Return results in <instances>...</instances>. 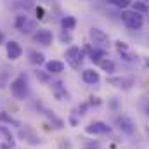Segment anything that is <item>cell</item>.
Returning a JSON list of instances; mask_svg holds the SVG:
<instances>
[{"instance_id":"obj_1","label":"cell","mask_w":149,"mask_h":149,"mask_svg":"<svg viewBox=\"0 0 149 149\" xmlns=\"http://www.w3.org/2000/svg\"><path fill=\"white\" fill-rule=\"evenodd\" d=\"M10 94L17 99V101H24L30 95V83H28V76L24 73H19L12 81H10Z\"/></svg>"},{"instance_id":"obj_2","label":"cell","mask_w":149,"mask_h":149,"mask_svg":"<svg viewBox=\"0 0 149 149\" xmlns=\"http://www.w3.org/2000/svg\"><path fill=\"white\" fill-rule=\"evenodd\" d=\"M106 83L114 87V88H118V90L128 92L135 85V76L134 74H113V76L106 78Z\"/></svg>"},{"instance_id":"obj_3","label":"cell","mask_w":149,"mask_h":149,"mask_svg":"<svg viewBox=\"0 0 149 149\" xmlns=\"http://www.w3.org/2000/svg\"><path fill=\"white\" fill-rule=\"evenodd\" d=\"M120 19L123 21V24H125L128 30H134V31H139V30L142 28V24H144V17H142V14L132 10V9L121 10Z\"/></svg>"},{"instance_id":"obj_4","label":"cell","mask_w":149,"mask_h":149,"mask_svg":"<svg viewBox=\"0 0 149 149\" xmlns=\"http://www.w3.org/2000/svg\"><path fill=\"white\" fill-rule=\"evenodd\" d=\"M88 38H90V45L101 50H106L111 45V38L106 31H102L101 28H90L88 30Z\"/></svg>"},{"instance_id":"obj_5","label":"cell","mask_w":149,"mask_h":149,"mask_svg":"<svg viewBox=\"0 0 149 149\" xmlns=\"http://www.w3.org/2000/svg\"><path fill=\"white\" fill-rule=\"evenodd\" d=\"M64 57H66V63L73 68L74 71H78L81 68L83 61H85V50L80 49V47H76V45H71V47L66 49Z\"/></svg>"},{"instance_id":"obj_6","label":"cell","mask_w":149,"mask_h":149,"mask_svg":"<svg viewBox=\"0 0 149 149\" xmlns=\"http://www.w3.org/2000/svg\"><path fill=\"white\" fill-rule=\"evenodd\" d=\"M114 127L120 130V132H123V134H127V135H134L135 134V121L130 118V116H127V114H118V116H114Z\"/></svg>"},{"instance_id":"obj_7","label":"cell","mask_w":149,"mask_h":149,"mask_svg":"<svg viewBox=\"0 0 149 149\" xmlns=\"http://www.w3.org/2000/svg\"><path fill=\"white\" fill-rule=\"evenodd\" d=\"M17 137L24 142V144H30V146H38L42 144V139L38 137V134L30 127V125H21L19 132H17Z\"/></svg>"},{"instance_id":"obj_8","label":"cell","mask_w":149,"mask_h":149,"mask_svg":"<svg viewBox=\"0 0 149 149\" xmlns=\"http://www.w3.org/2000/svg\"><path fill=\"white\" fill-rule=\"evenodd\" d=\"M14 26H16V28H17L21 33H24V35H30L31 31H35V33L38 31L37 21H31V19H28V16H24V14H19V16H16Z\"/></svg>"},{"instance_id":"obj_9","label":"cell","mask_w":149,"mask_h":149,"mask_svg":"<svg viewBox=\"0 0 149 149\" xmlns=\"http://www.w3.org/2000/svg\"><path fill=\"white\" fill-rule=\"evenodd\" d=\"M85 132L90 134V135H106V134L111 132V127H109L108 123H104V121L95 120V121H90V123L85 127Z\"/></svg>"},{"instance_id":"obj_10","label":"cell","mask_w":149,"mask_h":149,"mask_svg":"<svg viewBox=\"0 0 149 149\" xmlns=\"http://www.w3.org/2000/svg\"><path fill=\"white\" fill-rule=\"evenodd\" d=\"M5 54L10 61H17L23 56V47L19 45V42L9 40V42H5Z\"/></svg>"},{"instance_id":"obj_11","label":"cell","mask_w":149,"mask_h":149,"mask_svg":"<svg viewBox=\"0 0 149 149\" xmlns=\"http://www.w3.org/2000/svg\"><path fill=\"white\" fill-rule=\"evenodd\" d=\"M85 54H87V57L92 61V63H95V64H99V61L101 59H104V57H108V54H106V50H101V49H95V47H92L90 43H87L85 45Z\"/></svg>"},{"instance_id":"obj_12","label":"cell","mask_w":149,"mask_h":149,"mask_svg":"<svg viewBox=\"0 0 149 149\" xmlns=\"http://www.w3.org/2000/svg\"><path fill=\"white\" fill-rule=\"evenodd\" d=\"M33 40L38 42V43H42V45H50L52 40H54V35L47 28H38V31L33 35Z\"/></svg>"},{"instance_id":"obj_13","label":"cell","mask_w":149,"mask_h":149,"mask_svg":"<svg viewBox=\"0 0 149 149\" xmlns=\"http://www.w3.org/2000/svg\"><path fill=\"white\" fill-rule=\"evenodd\" d=\"M81 80H83L85 83H88V85H95V83H99L101 74H99V71H95V70H92V68H87V70L81 71Z\"/></svg>"},{"instance_id":"obj_14","label":"cell","mask_w":149,"mask_h":149,"mask_svg":"<svg viewBox=\"0 0 149 149\" xmlns=\"http://www.w3.org/2000/svg\"><path fill=\"white\" fill-rule=\"evenodd\" d=\"M45 71L50 74H59L64 71V63L63 61H56V59H52V61H47L45 63Z\"/></svg>"},{"instance_id":"obj_15","label":"cell","mask_w":149,"mask_h":149,"mask_svg":"<svg viewBox=\"0 0 149 149\" xmlns=\"http://www.w3.org/2000/svg\"><path fill=\"white\" fill-rule=\"evenodd\" d=\"M0 137H3V141H2V142L9 144L10 148H16V139H14V134L10 132V128H9V127L0 125Z\"/></svg>"},{"instance_id":"obj_16","label":"cell","mask_w":149,"mask_h":149,"mask_svg":"<svg viewBox=\"0 0 149 149\" xmlns=\"http://www.w3.org/2000/svg\"><path fill=\"white\" fill-rule=\"evenodd\" d=\"M97 66H99L102 71H106L108 74H111V76H113V73L116 71V63H114L113 59H109V57H104V59H101Z\"/></svg>"},{"instance_id":"obj_17","label":"cell","mask_w":149,"mask_h":149,"mask_svg":"<svg viewBox=\"0 0 149 149\" xmlns=\"http://www.w3.org/2000/svg\"><path fill=\"white\" fill-rule=\"evenodd\" d=\"M28 56H30V57H28L30 63L35 64V66H42V64L45 66V63H47V61H45V56H43L42 52H38V50H30Z\"/></svg>"},{"instance_id":"obj_18","label":"cell","mask_w":149,"mask_h":149,"mask_svg":"<svg viewBox=\"0 0 149 149\" xmlns=\"http://www.w3.org/2000/svg\"><path fill=\"white\" fill-rule=\"evenodd\" d=\"M43 113H45V116L49 118V121L52 123V127H56V128H64V121H63L61 118H57V116L54 114V111H50V109H43Z\"/></svg>"},{"instance_id":"obj_19","label":"cell","mask_w":149,"mask_h":149,"mask_svg":"<svg viewBox=\"0 0 149 149\" xmlns=\"http://www.w3.org/2000/svg\"><path fill=\"white\" fill-rule=\"evenodd\" d=\"M74 26H76V19L73 16H64L61 19V28L64 31H71V30H74Z\"/></svg>"},{"instance_id":"obj_20","label":"cell","mask_w":149,"mask_h":149,"mask_svg":"<svg viewBox=\"0 0 149 149\" xmlns=\"http://www.w3.org/2000/svg\"><path fill=\"white\" fill-rule=\"evenodd\" d=\"M0 121H2V123H5V125H12V127H17V128H21V123H19L17 120H14L10 114H7L5 111L0 113Z\"/></svg>"},{"instance_id":"obj_21","label":"cell","mask_w":149,"mask_h":149,"mask_svg":"<svg viewBox=\"0 0 149 149\" xmlns=\"http://www.w3.org/2000/svg\"><path fill=\"white\" fill-rule=\"evenodd\" d=\"M108 3L113 5V7H116V9H120V10H127L128 7H132V2L130 0H111Z\"/></svg>"},{"instance_id":"obj_22","label":"cell","mask_w":149,"mask_h":149,"mask_svg":"<svg viewBox=\"0 0 149 149\" xmlns=\"http://www.w3.org/2000/svg\"><path fill=\"white\" fill-rule=\"evenodd\" d=\"M35 74H37L38 80H40V81H43V83H49V85H52V83L56 81V80L52 78V74L47 73V71H38V70H37V71H35Z\"/></svg>"},{"instance_id":"obj_23","label":"cell","mask_w":149,"mask_h":149,"mask_svg":"<svg viewBox=\"0 0 149 149\" xmlns=\"http://www.w3.org/2000/svg\"><path fill=\"white\" fill-rule=\"evenodd\" d=\"M132 10H135L139 14H146V12H149V5L144 2H132Z\"/></svg>"},{"instance_id":"obj_24","label":"cell","mask_w":149,"mask_h":149,"mask_svg":"<svg viewBox=\"0 0 149 149\" xmlns=\"http://www.w3.org/2000/svg\"><path fill=\"white\" fill-rule=\"evenodd\" d=\"M59 40H61V43H68L70 47H71V43H73V35H71V31H64V30H61V33H59Z\"/></svg>"},{"instance_id":"obj_25","label":"cell","mask_w":149,"mask_h":149,"mask_svg":"<svg viewBox=\"0 0 149 149\" xmlns=\"http://www.w3.org/2000/svg\"><path fill=\"white\" fill-rule=\"evenodd\" d=\"M118 54H120V57H121L123 61H127V63H137V54H134V52H130V50L118 52Z\"/></svg>"},{"instance_id":"obj_26","label":"cell","mask_w":149,"mask_h":149,"mask_svg":"<svg viewBox=\"0 0 149 149\" xmlns=\"http://www.w3.org/2000/svg\"><path fill=\"white\" fill-rule=\"evenodd\" d=\"M108 108H109L113 113H118L120 109H121V102H120V99H116V97H111V99L108 101Z\"/></svg>"},{"instance_id":"obj_27","label":"cell","mask_w":149,"mask_h":149,"mask_svg":"<svg viewBox=\"0 0 149 149\" xmlns=\"http://www.w3.org/2000/svg\"><path fill=\"white\" fill-rule=\"evenodd\" d=\"M87 104H88V108H99L102 104V99L99 95H90L88 101H87Z\"/></svg>"},{"instance_id":"obj_28","label":"cell","mask_w":149,"mask_h":149,"mask_svg":"<svg viewBox=\"0 0 149 149\" xmlns=\"http://www.w3.org/2000/svg\"><path fill=\"white\" fill-rule=\"evenodd\" d=\"M114 47H116V50H118V52H125V50H130V49H128V45H127L125 42H121V40H116V42H114Z\"/></svg>"},{"instance_id":"obj_29","label":"cell","mask_w":149,"mask_h":149,"mask_svg":"<svg viewBox=\"0 0 149 149\" xmlns=\"http://www.w3.org/2000/svg\"><path fill=\"white\" fill-rule=\"evenodd\" d=\"M87 109H88V104H87V101H85V102H81V104L76 108V111H78V116H83V114H87Z\"/></svg>"},{"instance_id":"obj_30","label":"cell","mask_w":149,"mask_h":149,"mask_svg":"<svg viewBox=\"0 0 149 149\" xmlns=\"http://www.w3.org/2000/svg\"><path fill=\"white\" fill-rule=\"evenodd\" d=\"M70 123H71L73 127L78 125V113L76 111H71V114H70Z\"/></svg>"},{"instance_id":"obj_31","label":"cell","mask_w":149,"mask_h":149,"mask_svg":"<svg viewBox=\"0 0 149 149\" xmlns=\"http://www.w3.org/2000/svg\"><path fill=\"white\" fill-rule=\"evenodd\" d=\"M35 12H37V19H43V17H45V10H43V7H37Z\"/></svg>"},{"instance_id":"obj_32","label":"cell","mask_w":149,"mask_h":149,"mask_svg":"<svg viewBox=\"0 0 149 149\" xmlns=\"http://www.w3.org/2000/svg\"><path fill=\"white\" fill-rule=\"evenodd\" d=\"M142 64H144V68H146V70H149V56L142 57Z\"/></svg>"},{"instance_id":"obj_33","label":"cell","mask_w":149,"mask_h":149,"mask_svg":"<svg viewBox=\"0 0 149 149\" xmlns=\"http://www.w3.org/2000/svg\"><path fill=\"white\" fill-rule=\"evenodd\" d=\"M5 42V37H3V33H2V30H0V45Z\"/></svg>"},{"instance_id":"obj_34","label":"cell","mask_w":149,"mask_h":149,"mask_svg":"<svg viewBox=\"0 0 149 149\" xmlns=\"http://www.w3.org/2000/svg\"><path fill=\"white\" fill-rule=\"evenodd\" d=\"M87 149H99V146H97V142H95L94 146H88V148H87Z\"/></svg>"},{"instance_id":"obj_35","label":"cell","mask_w":149,"mask_h":149,"mask_svg":"<svg viewBox=\"0 0 149 149\" xmlns=\"http://www.w3.org/2000/svg\"><path fill=\"white\" fill-rule=\"evenodd\" d=\"M146 134H148V139H149V128H148V130H146Z\"/></svg>"},{"instance_id":"obj_36","label":"cell","mask_w":149,"mask_h":149,"mask_svg":"<svg viewBox=\"0 0 149 149\" xmlns=\"http://www.w3.org/2000/svg\"><path fill=\"white\" fill-rule=\"evenodd\" d=\"M148 114H149V108H148Z\"/></svg>"}]
</instances>
